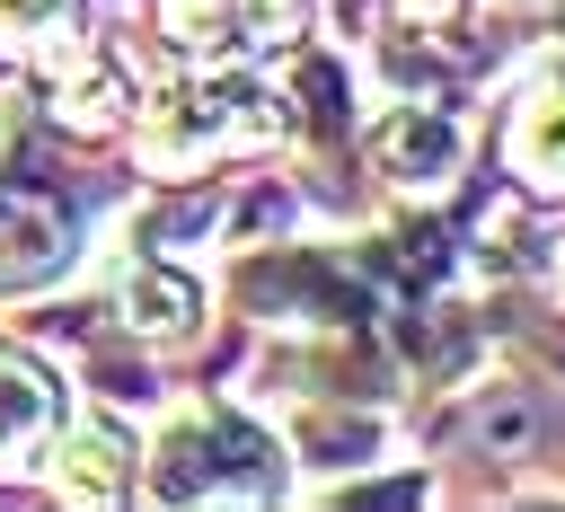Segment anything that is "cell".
I'll use <instances>...</instances> for the list:
<instances>
[{
    "label": "cell",
    "mask_w": 565,
    "mask_h": 512,
    "mask_svg": "<svg viewBox=\"0 0 565 512\" xmlns=\"http://www.w3.org/2000/svg\"><path fill=\"white\" fill-rule=\"evenodd\" d=\"M274 486V450L265 433L230 424L221 406H185L159 441V494H265Z\"/></svg>",
    "instance_id": "cell-1"
},
{
    "label": "cell",
    "mask_w": 565,
    "mask_h": 512,
    "mask_svg": "<svg viewBox=\"0 0 565 512\" xmlns=\"http://www.w3.org/2000/svg\"><path fill=\"white\" fill-rule=\"evenodd\" d=\"M371 150H380V168H388L397 185H450V177H459V124H450L441 106H397V115H380Z\"/></svg>",
    "instance_id": "cell-2"
},
{
    "label": "cell",
    "mask_w": 565,
    "mask_h": 512,
    "mask_svg": "<svg viewBox=\"0 0 565 512\" xmlns=\"http://www.w3.org/2000/svg\"><path fill=\"white\" fill-rule=\"evenodd\" d=\"M124 459H132V441H124L106 415H88V424L62 441V459H53V486H62L71 503H115V494L132 486V468H124Z\"/></svg>",
    "instance_id": "cell-3"
},
{
    "label": "cell",
    "mask_w": 565,
    "mask_h": 512,
    "mask_svg": "<svg viewBox=\"0 0 565 512\" xmlns=\"http://www.w3.org/2000/svg\"><path fill=\"white\" fill-rule=\"evenodd\" d=\"M503 150H512L521 185H539V194H565V97H521V115H512Z\"/></svg>",
    "instance_id": "cell-4"
},
{
    "label": "cell",
    "mask_w": 565,
    "mask_h": 512,
    "mask_svg": "<svg viewBox=\"0 0 565 512\" xmlns=\"http://www.w3.org/2000/svg\"><path fill=\"white\" fill-rule=\"evenodd\" d=\"M194 309H203V291H194L177 265L124 274V327H132V335H194Z\"/></svg>",
    "instance_id": "cell-5"
},
{
    "label": "cell",
    "mask_w": 565,
    "mask_h": 512,
    "mask_svg": "<svg viewBox=\"0 0 565 512\" xmlns=\"http://www.w3.org/2000/svg\"><path fill=\"white\" fill-rule=\"evenodd\" d=\"M53 424V380L18 353H0V468H18Z\"/></svg>",
    "instance_id": "cell-6"
},
{
    "label": "cell",
    "mask_w": 565,
    "mask_h": 512,
    "mask_svg": "<svg viewBox=\"0 0 565 512\" xmlns=\"http://www.w3.org/2000/svg\"><path fill=\"white\" fill-rule=\"evenodd\" d=\"M53 256H62V230H53V212H35V203L0 194V282H26V274H44Z\"/></svg>",
    "instance_id": "cell-7"
},
{
    "label": "cell",
    "mask_w": 565,
    "mask_h": 512,
    "mask_svg": "<svg viewBox=\"0 0 565 512\" xmlns=\"http://www.w3.org/2000/svg\"><path fill=\"white\" fill-rule=\"evenodd\" d=\"M159 26L177 44H194V53H212L230 35V0H159Z\"/></svg>",
    "instance_id": "cell-8"
},
{
    "label": "cell",
    "mask_w": 565,
    "mask_h": 512,
    "mask_svg": "<svg viewBox=\"0 0 565 512\" xmlns=\"http://www.w3.org/2000/svg\"><path fill=\"white\" fill-rule=\"evenodd\" d=\"M247 26H256L265 44H300V26H309V0H247Z\"/></svg>",
    "instance_id": "cell-9"
},
{
    "label": "cell",
    "mask_w": 565,
    "mask_h": 512,
    "mask_svg": "<svg viewBox=\"0 0 565 512\" xmlns=\"http://www.w3.org/2000/svg\"><path fill=\"white\" fill-rule=\"evenodd\" d=\"M53 0H0V35H44Z\"/></svg>",
    "instance_id": "cell-10"
},
{
    "label": "cell",
    "mask_w": 565,
    "mask_h": 512,
    "mask_svg": "<svg viewBox=\"0 0 565 512\" xmlns=\"http://www.w3.org/2000/svg\"><path fill=\"white\" fill-rule=\"evenodd\" d=\"M397 9H406V18H415V26H441V18H450V9H459V0H397Z\"/></svg>",
    "instance_id": "cell-11"
}]
</instances>
